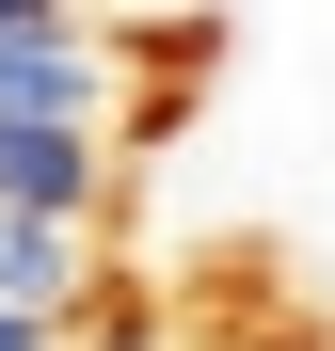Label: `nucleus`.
Here are the masks:
<instances>
[{"label": "nucleus", "mask_w": 335, "mask_h": 351, "mask_svg": "<svg viewBox=\"0 0 335 351\" xmlns=\"http://www.w3.org/2000/svg\"><path fill=\"white\" fill-rule=\"evenodd\" d=\"M48 16H96V0H0V32H48Z\"/></svg>", "instance_id": "20e7f679"}, {"label": "nucleus", "mask_w": 335, "mask_h": 351, "mask_svg": "<svg viewBox=\"0 0 335 351\" xmlns=\"http://www.w3.org/2000/svg\"><path fill=\"white\" fill-rule=\"evenodd\" d=\"M223 351H335V335H319V319H288V335H223Z\"/></svg>", "instance_id": "39448f33"}, {"label": "nucleus", "mask_w": 335, "mask_h": 351, "mask_svg": "<svg viewBox=\"0 0 335 351\" xmlns=\"http://www.w3.org/2000/svg\"><path fill=\"white\" fill-rule=\"evenodd\" d=\"M0 351H80V319H32V304H0Z\"/></svg>", "instance_id": "7ed1b4c3"}, {"label": "nucleus", "mask_w": 335, "mask_h": 351, "mask_svg": "<svg viewBox=\"0 0 335 351\" xmlns=\"http://www.w3.org/2000/svg\"><path fill=\"white\" fill-rule=\"evenodd\" d=\"M0 208H96V223H128V144L112 128H0Z\"/></svg>", "instance_id": "f03ea898"}, {"label": "nucleus", "mask_w": 335, "mask_h": 351, "mask_svg": "<svg viewBox=\"0 0 335 351\" xmlns=\"http://www.w3.org/2000/svg\"><path fill=\"white\" fill-rule=\"evenodd\" d=\"M0 304L96 319V304H112V223H96V208H0Z\"/></svg>", "instance_id": "f257e3e1"}]
</instances>
